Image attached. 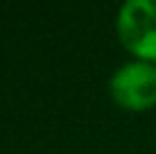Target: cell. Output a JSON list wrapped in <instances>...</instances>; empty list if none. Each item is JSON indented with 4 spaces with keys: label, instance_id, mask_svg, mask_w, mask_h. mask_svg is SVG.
<instances>
[{
    "label": "cell",
    "instance_id": "cell-1",
    "mask_svg": "<svg viewBox=\"0 0 156 154\" xmlns=\"http://www.w3.org/2000/svg\"><path fill=\"white\" fill-rule=\"evenodd\" d=\"M115 32L136 61L156 66V0H129L118 9Z\"/></svg>",
    "mask_w": 156,
    "mask_h": 154
},
{
    "label": "cell",
    "instance_id": "cell-2",
    "mask_svg": "<svg viewBox=\"0 0 156 154\" xmlns=\"http://www.w3.org/2000/svg\"><path fill=\"white\" fill-rule=\"evenodd\" d=\"M109 95L120 109L140 113L156 107V66L147 61H129L109 79Z\"/></svg>",
    "mask_w": 156,
    "mask_h": 154
}]
</instances>
